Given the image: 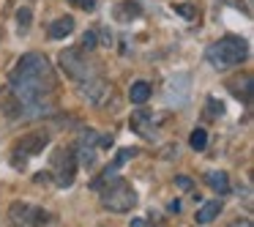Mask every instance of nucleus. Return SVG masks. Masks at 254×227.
Segmentation results:
<instances>
[{
    "mask_svg": "<svg viewBox=\"0 0 254 227\" xmlns=\"http://www.w3.org/2000/svg\"><path fill=\"white\" fill-rule=\"evenodd\" d=\"M246 55H249V47L241 36H224L221 41H216V44H210L205 50V58H208V63L213 69L238 66V63L246 61Z\"/></svg>",
    "mask_w": 254,
    "mask_h": 227,
    "instance_id": "obj_1",
    "label": "nucleus"
},
{
    "mask_svg": "<svg viewBox=\"0 0 254 227\" xmlns=\"http://www.w3.org/2000/svg\"><path fill=\"white\" fill-rule=\"evenodd\" d=\"M99 192H101V205L107 211H112V214H126V211H131L137 205V192L123 178H115V181L107 178L99 186Z\"/></svg>",
    "mask_w": 254,
    "mask_h": 227,
    "instance_id": "obj_2",
    "label": "nucleus"
},
{
    "mask_svg": "<svg viewBox=\"0 0 254 227\" xmlns=\"http://www.w3.org/2000/svg\"><path fill=\"white\" fill-rule=\"evenodd\" d=\"M8 216H11V225L14 227H55L58 219L44 208H36V205L28 203H11L8 208Z\"/></svg>",
    "mask_w": 254,
    "mask_h": 227,
    "instance_id": "obj_3",
    "label": "nucleus"
},
{
    "mask_svg": "<svg viewBox=\"0 0 254 227\" xmlns=\"http://www.w3.org/2000/svg\"><path fill=\"white\" fill-rule=\"evenodd\" d=\"M74 175H77V159H74V151L68 148H58L52 153V170L50 178L55 181V186L66 189L74 183Z\"/></svg>",
    "mask_w": 254,
    "mask_h": 227,
    "instance_id": "obj_4",
    "label": "nucleus"
},
{
    "mask_svg": "<svg viewBox=\"0 0 254 227\" xmlns=\"http://www.w3.org/2000/svg\"><path fill=\"white\" fill-rule=\"evenodd\" d=\"M47 143H50V137H47L44 132L25 134V137L17 143V151H14V156H11V164L17 167V170H25V164H28V156L41 153Z\"/></svg>",
    "mask_w": 254,
    "mask_h": 227,
    "instance_id": "obj_5",
    "label": "nucleus"
},
{
    "mask_svg": "<svg viewBox=\"0 0 254 227\" xmlns=\"http://www.w3.org/2000/svg\"><path fill=\"white\" fill-rule=\"evenodd\" d=\"M61 66H63V72H66L74 82H79V85H82L85 79H90L88 77V72H90L88 58H82V50H77V47L61 52Z\"/></svg>",
    "mask_w": 254,
    "mask_h": 227,
    "instance_id": "obj_6",
    "label": "nucleus"
},
{
    "mask_svg": "<svg viewBox=\"0 0 254 227\" xmlns=\"http://www.w3.org/2000/svg\"><path fill=\"white\" fill-rule=\"evenodd\" d=\"M96 148H99V137H96L93 132H88L82 140H79L77 153H74L77 167H93L96 164Z\"/></svg>",
    "mask_w": 254,
    "mask_h": 227,
    "instance_id": "obj_7",
    "label": "nucleus"
},
{
    "mask_svg": "<svg viewBox=\"0 0 254 227\" xmlns=\"http://www.w3.org/2000/svg\"><path fill=\"white\" fill-rule=\"evenodd\" d=\"M205 183H208L216 194H230L232 192V189H230V178H227V172H221V170L208 172V175H205Z\"/></svg>",
    "mask_w": 254,
    "mask_h": 227,
    "instance_id": "obj_8",
    "label": "nucleus"
},
{
    "mask_svg": "<svg viewBox=\"0 0 254 227\" xmlns=\"http://www.w3.org/2000/svg\"><path fill=\"white\" fill-rule=\"evenodd\" d=\"M139 14H142V8H139L134 0H123V3L115 6V19L118 22H131V19H137Z\"/></svg>",
    "mask_w": 254,
    "mask_h": 227,
    "instance_id": "obj_9",
    "label": "nucleus"
},
{
    "mask_svg": "<svg viewBox=\"0 0 254 227\" xmlns=\"http://www.w3.org/2000/svg\"><path fill=\"white\" fill-rule=\"evenodd\" d=\"M219 214H221V203L219 200H208V203H202V208L197 211V225H210Z\"/></svg>",
    "mask_w": 254,
    "mask_h": 227,
    "instance_id": "obj_10",
    "label": "nucleus"
},
{
    "mask_svg": "<svg viewBox=\"0 0 254 227\" xmlns=\"http://www.w3.org/2000/svg\"><path fill=\"white\" fill-rule=\"evenodd\" d=\"M74 30V19L71 17H61L50 25V39H66L68 33Z\"/></svg>",
    "mask_w": 254,
    "mask_h": 227,
    "instance_id": "obj_11",
    "label": "nucleus"
},
{
    "mask_svg": "<svg viewBox=\"0 0 254 227\" xmlns=\"http://www.w3.org/2000/svg\"><path fill=\"white\" fill-rule=\"evenodd\" d=\"M128 99H131L134 104H145V101L150 99V85L145 82V79L134 82V85H131V90H128Z\"/></svg>",
    "mask_w": 254,
    "mask_h": 227,
    "instance_id": "obj_12",
    "label": "nucleus"
},
{
    "mask_svg": "<svg viewBox=\"0 0 254 227\" xmlns=\"http://www.w3.org/2000/svg\"><path fill=\"white\" fill-rule=\"evenodd\" d=\"M189 145H191L194 151H205V145H208V132H205V129H194L191 137H189Z\"/></svg>",
    "mask_w": 254,
    "mask_h": 227,
    "instance_id": "obj_13",
    "label": "nucleus"
},
{
    "mask_svg": "<svg viewBox=\"0 0 254 227\" xmlns=\"http://www.w3.org/2000/svg\"><path fill=\"white\" fill-rule=\"evenodd\" d=\"M241 88H243V101H249V99H252V77H243V85L230 82V90H232V93L241 96Z\"/></svg>",
    "mask_w": 254,
    "mask_h": 227,
    "instance_id": "obj_14",
    "label": "nucleus"
},
{
    "mask_svg": "<svg viewBox=\"0 0 254 227\" xmlns=\"http://www.w3.org/2000/svg\"><path fill=\"white\" fill-rule=\"evenodd\" d=\"M175 14H181L183 19H194L197 17V8L189 6V3H181V6H175Z\"/></svg>",
    "mask_w": 254,
    "mask_h": 227,
    "instance_id": "obj_15",
    "label": "nucleus"
},
{
    "mask_svg": "<svg viewBox=\"0 0 254 227\" xmlns=\"http://www.w3.org/2000/svg\"><path fill=\"white\" fill-rule=\"evenodd\" d=\"M96 44H99V39H96V30H85V36H82V47H85V50H93Z\"/></svg>",
    "mask_w": 254,
    "mask_h": 227,
    "instance_id": "obj_16",
    "label": "nucleus"
},
{
    "mask_svg": "<svg viewBox=\"0 0 254 227\" xmlns=\"http://www.w3.org/2000/svg\"><path fill=\"white\" fill-rule=\"evenodd\" d=\"M17 22H19V28H22V30L30 28V11H28V8H19V11H17Z\"/></svg>",
    "mask_w": 254,
    "mask_h": 227,
    "instance_id": "obj_17",
    "label": "nucleus"
},
{
    "mask_svg": "<svg viewBox=\"0 0 254 227\" xmlns=\"http://www.w3.org/2000/svg\"><path fill=\"white\" fill-rule=\"evenodd\" d=\"M71 6H77V8H82V11H93L96 8V0H68Z\"/></svg>",
    "mask_w": 254,
    "mask_h": 227,
    "instance_id": "obj_18",
    "label": "nucleus"
},
{
    "mask_svg": "<svg viewBox=\"0 0 254 227\" xmlns=\"http://www.w3.org/2000/svg\"><path fill=\"white\" fill-rule=\"evenodd\" d=\"M175 183L183 189V192H191V189H194V181H191V178H186V175H178Z\"/></svg>",
    "mask_w": 254,
    "mask_h": 227,
    "instance_id": "obj_19",
    "label": "nucleus"
},
{
    "mask_svg": "<svg viewBox=\"0 0 254 227\" xmlns=\"http://www.w3.org/2000/svg\"><path fill=\"white\" fill-rule=\"evenodd\" d=\"M208 110L213 112V115H221V112H224V104H221L219 99H213V96H210V99H208Z\"/></svg>",
    "mask_w": 254,
    "mask_h": 227,
    "instance_id": "obj_20",
    "label": "nucleus"
},
{
    "mask_svg": "<svg viewBox=\"0 0 254 227\" xmlns=\"http://www.w3.org/2000/svg\"><path fill=\"white\" fill-rule=\"evenodd\" d=\"M230 227H254V225H252V219H235Z\"/></svg>",
    "mask_w": 254,
    "mask_h": 227,
    "instance_id": "obj_21",
    "label": "nucleus"
},
{
    "mask_svg": "<svg viewBox=\"0 0 254 227\" xmlns=\"http://www.w3.org/2000/svg\"><path fill=\"white\" fill-rule=\"evenodd\" d=\"M178 211H181V203H178V200H172V203H170V214H178Z\"/></svg>",
    "mask_w": 254,
    "mask_h": 227,
    "instance_id": "obj_22",
    "label": "nucleus"
},
{
    "mask_svg": "<svg viewBox=\"0 0 254 227\" xmlns=\"http://www.w3.org/2000/svg\"><path fill=\"white\" fill-rule=\"evenodd\" d=\"M128 227H145V219H131V225Z\"/></svg>",
    "mask_w": 254,
    "mask_h": 227,
    "instance_id": "obj_23",
    "label": "nucleus"
}]
</instances>
